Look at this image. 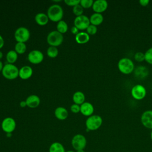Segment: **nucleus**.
<instances>
[{"mask_svg": "<svg viewBox=\"0 0 152 152\" xmlns=\"http://www.w3.org/2000/svg\"><path fill=\"white\" fill-rule=\"evenodd\" d=\"M71 145L72 148L76 151L84 150L87 145L86 138L82 134H76L71 140Z\"/></svg>", "mask_w": 152, "mask_h": 152, "instance_id": "obj_5", "label": "nucleus"}, {"mask_svg": "<svg viewBox=\"0 0 152 152\" xmlns=\"http://www.w3.org/2000/svg\"><path fill=\"white\" fill-rule=\"evenodd\" d=\"M150 138H151V140L152 141V129H151V131L150 133Z\"/></svg>", "mask_w": 152, "mask_h": 152, "instance_id": "obj_42", "label": "nucleus"}, {"mask_svg": "<svg viewBox=\"0 0 152 152\" xmlns=\"http://www.w3.org/2000/svg\"><path fill=\"white\" fill-rule=\"evenodd\" d=\"M26 50V45L24 42H17L15 45V51L18 53H23Z\"/></svg>", "mask_w": 152, "mask_h": 152, "instance_id": "obj_26", "label": "nucleus"}, {"mask_svg": "<svg viewBox=\"0 0 152 152\" xmlns=\"http://www.w3.org/2000/svg\"><path fill=\"white\" fill-rule=\"evenodd\" d=\"M71 31L72 33L77 34L78 33V28L77 27H76L75 26H72V27L71 28Z\"/></svg>", "mask_w": 152, "mask_h": 152, "instance_id": "obj_36", "label": "nucleus"}, {"mask_svg": "<svg viewBox=\"0 0 152 152\" xmlns=\"http://www.w3.org/2000/svg\"><path fill=\"white\" fill-rule=\"evenodd\" d=\"M65 152H75V151H73V150H68V151H65Z\"/></svg>", "mask_w": 152, "mask_h": 152, "instance_id": "obj_43", "label": "nucleus"}, {"mask_svg": "<svg viewBox=\"0 0 152 152\" xmlns=\"http://www.w3.org/2000/svg\"><path fill=\"white\" fill-rule=\"evenodd\" d=\"M93 0H81L80 4L83 8H88L93 6Z\"/></svg>", "mask_w": 152, "mask_h": 152, "instance_id": "obj_31", "label": "nucleus"}, {"mask_svg": "<svg viewBox=\"0 0 152 152\" xmlns=\"http://www.w3.org/2000/svg\"><path fill=\"white\" fill-rule=\"evenodd\" d=\"M76 152H85V151L84 150H80L76 151Z\"/></svg>", "mask_w": 152, "mask_h": 152, "instance_id": "obj_40", "label": "nucleus"}, {"mask_svg": "<svg viewBox=\"0 0 152 152\" xmlns=\"http://www.w3.org/2000/svg\"><path fill=\"white\" fill-rule=\"evenodd\" d=\"M2 75L7 79H14L19 75V70L18 68L11 64H5L2 70Z\"/></svg>", "mask_w": 152, "mask_h": 152, "instance_id": "obj_4", "label": "nucleus"}, {"mask_svg": "<svg viewBox=\"0 0 152 152\" xmlns=\"http://www.w3.org/2000/svg\"><path fill=\"white\" fill-rule=\"evenodd\" d=\"M2 56H3V54H2V53L0 51V59H1V58H2Z\"/></svg>", "mask_w": 152, "mask_h": 152, "instance_id": "obj_41", "label": "nucleus"}, {"mask_svg": "<svg viewBox=\"0 0 152 152\" xmlns=\"http://www.w3.org/2000/svg\"><path fill=\"white\" fill-rule=\"evenodd\" d=\"M108 7V3L106 0H96L94 1L92 8L93 11L97 13L105 11Z\"/></svg>", "mask_w": 152, "mask_h": 152, "instance_id": "obj_13", "label": "nucleus"}, {"mask_svg": "<svg viewBox=\"0 0 152 152\" xmlns=\"http://www.w3.org/2000/svg\"><path fill=\"white\" fill-rule=\"evenodd\" d=\"M64 40V37L62 33L57 30L52 31L47 36V42L50 45L53 46H57L60 45Z\"/></svg>", "mask_w": 152, "mask_h": 152, "instance_id": "obj_6", "label": "nucleus"}, {"mask_svg": "<svg viewBox=\"0 0 152 152\" xmlns=\"http://www.w3.org/2000/svg\"><path fill=\"white\" fill-rule=\"evenodd\" d=\"M90 39V36L86 32H78L75 35V40L80 44L86 43L88 42Z\"/></svg>", "mask_w": 152, "mask_h": 152, "instance_id": "obj_20", "label": "nucleus"}, {"mask_svg": "<svg viewBox=\"0 0 152 152\" xmlns=\"http://www.w3.org/2000/svg\"><path fill=\"white\" fill-rule=\"evenodd\" d=\"M48 20H49V17L48 15L43 12L37 13L35 16V20L36 23L40 26H43L46 24L48 22Z\"/></svg>", "mask_w": 152, "mask_h": 152, "instance_id": "obj_21", "label": "nucleus"}, {"mask_svg": "<svg viewBox=\"0 0 152 152\" xmlns=\"http://www.w3.org/2000/svg\"><path fill=\"white\" fill-rule=\"evenodd\" d=\"M118 68L119 71L124 74H129L134 71V64L128 58H121L118 63Z\"/></svg>", "mask_w": 152, "mask_h": 152, "instance_id": "obj_1", "label": "nucleus"}, {"mask_svg": "<svg viewBox=\"0 0 152 152\" xmlns=\"http://www.w3.org/2000/svg\"><path fill=\"white\" fill-rule=\"evenodd\" d=\"M27 105L31 108L36 107L39 106L40 102V99L39 96L35 94L29 96L26 100Z\"/></svg>", "mask_w": 152, "mask_h": 152, "instance_id": "obj_15", "label": "nucleus"}, {"mask_svg": "<svg viewBox=\"0 0 152 152\" xmlns=\"http://www.w3.org/2000/svg\"><path fill=\"white\" fill-rule=\"evenodd\" d=\"M47 54L50 58H55L58 54V50L55 46H50L47 50Z\"/></svg>", "mask_w": 152, "mask_h": 152, "instance_id": "obj_27", "label": "nucleus"}, {"mask_svg": "<svg viewBox=\"0 0 152 152\" xmlns=\"http://www.w3.org/2000/svg\"><path fill=\"white\" fill-rule=\"evenodd\" d=\"M141 122L146 128L152 129V110H147L141 116Z\"/></svg>", "mask_w": 152, "mask_h": 152, "instance_id": "obj_11", "label": "nucleus"}, {"mask_svg": "<svg viewBox=\"0 0 152 152\" xmlns=\"http://www.w3.org/2000/svg\"><path fill=\"white\" fill-rule=\"evenodd\" d=\"M33 74L32 68L28 65L24 66L19 70V76L22 79H27L30 78Z\"/></svg>", "mask_w": 152, "mask_h": 152, "instance_id": "obj_16", "label": "nucleus"}, {"mask_svg": "<svg viewBox=\"0 0 152 152\" xmlns=\"http://www.w3.org/2000/svg\"><path fill=\"white\" fill-rule=\"evenodd\" d=\"M74 26L80 30L86 29L90 24V18L85 15L77 16L74 19Z\"/></svg>", "mask_w": 152, "mask_h": 152, "instance_id": "obj_9", "label": "nucleus"}, {"mask_svg": "<svg viewBox=\"0 0 152 152\" xmlns=\"http://www.w3.org/2000/svg\"><path fill=\"white\" fill-rule=\"evenodd\" d=\"M1 127L2 130L7 134L11 133L14 131L16 127L15 121L13 118L11 117L5 118L2 122Z\"/></svg>", "mask_w": 152, "mask_h": 152, "instance_id": "obj_10", "label": "nucleus"}, {"mask_svg": "<svg viewBox=\"0 0 152 152\" xmlns=\"http://www.w3.org/2000/svg\"><path fill=\"white\" fill-rule=\"evenodd\" d=\"M71 111L74 113H77L79 111H80V106L77 104H73L71 106V107H70Z\"/></svg>", "mask_w": 152, "mask_h": 152, "instance_id": "obj_34", "label": "nucleus"}, {"mask_svg": "<svg viewBox=\"0 0 152 152\" xmlns=\"http://www.w3.org/2000/svg\"><path fill=\"white\" fill-rule=\"evenodd\" d=\"M27 58L31 63L39 64L43 61V54L39 50H33L28 53Z\"/></svg>", "mask_w": 152, "mask_h": 152, "instance_id": "obj_12", "label": "nucleus"}, {"mask_svg": "<svg viewBox=\"0 0 152 152\" xmlns=\"http://www.w3.org/2000/svg\"><path fill=\"white\" fill-rule=\"evenodd\" d=\"M3 64H2V62L0 61V71L2 70V68H3Z\"/></svg>", "mask_w": 152, "mask_h": 152, "instance_id": "obj_39", "label": "nucleus"}, {"mask_svg": "<svg viewBox=\"0 0 152 152\" xmlns=\"http://www.w3.org/2000/svg\"><path fill=\"white\" fill-rule=\"evenodd\" d=\"M80 111L85 116H91L94 112V107L89 102H84L80 106Z\"/></svg>", "mask_w": 152, "mask_h": 152, "instance_id": "obj_14", "label": "nucleus"}, {"mask_svg": "<svg viewBox=\"0 0 152 152\" xmlns=\"http://www.w3.org/2000/svg\"><path fill=\"white\" fill-rule=\"evenodd\" d=\"M65 147L59 142L52 143L49 148V152H65Z\"/></svg>", "mask_w": 152, "mask_h": 152, "instance_id": "obj_22", "label": "nucleus"}, {"mask_svg": "<svg viewBox=\"0 0 152 152\" xmlns=\"http://www.w3.org/2000/svg\"><path fill=\"white\" fill-rule=\"evenodd\" d=\"M68 111L67 110L63 107H58L55 110V116L60 120H64L68 116Z\"/></svg>", "mask_w": 152, "mask_h": 152, "instance_id": "obj_19", "label": "nucleus"}, {"mask_svg": "<svg viewBox=\"0 0 152 152\" xmlns=\"http://www.w3.org/2000/svg\"><path fill=\"white\" fill-rule=\"evenodd\" d=\"M140 4L142 6V7H146L148 5V4L150 3V1L149 0H140L139 1Z\"/></svg>", "mask_w": 152, "mask_h": 152, "instance_id": "obj_35", "label": "nucleus"}, {"mask_svg": "<svg viewBox=\"0 0 152 152\" xmlns=\"http://www.w3.org/2000/svg\"><path fill=\"white\" fill-rule=\"evenodd\" d=\"M64 12L62 7L58 4H53L48 10V16L53 21H59L63 17Z\"/></svg>", "mask_w": 152, "mask_h": 152, "instance_id": "obj_2", "label": "nucleus"}, {"mask_svg": "<svg viewBox=\"0 0 152 152\" xmlns=\"http://www.w3.org/2000/svg\"><path fill=\"white\" fill-rule=\"evenodd\" d=\"M4 44V39H3V37L0 35V49L3 47Z\"/></svg>", "mask_w": 152, "mask_h": 152, "instance_id": "obj_37", "label": "nucleus"}, {"mask_svg": "<svg viewBox=\"0 0 152 152\" xmlns=\"http://www.w3.org/2000/svg\"><path fill=\"white\" fill-rule=\"evenodd\" d=\"M72 99L75 104H81L85 100V96L83 92L78 91L73 94Z\"/></svg>", "mask_w": 152, "mask_h": 152, "instance_id": "obj_23", "label": "nucleus"}, {"mask_svg": "<svg viewBox=\"0 0 152 152\" xmlns=\"http://www.w3.org/2000/svg\"><path fill=\"white\" fill-rule=\"evenodd\" d=\"M72 11L74 14H75L77 16H79L81 15H83V7L80 5L78 4L73 7Z\"/></svg>", "mask_w": 152, "mask_h": 152, "instance_id": "obj_28", "label": "nucleus"}, {"mask_svg": "<svg viewBox=\"0 0 152 152\" xmlns=\"http://www.w3.org/2000/svg\"><path fill=\"white\" fill-rule=\"evenodd\" d=\"M57 31L60 32L61 33H65L68 30V25L65 21L64 20H61L58 21L56 26Z\"/></svg>", "mask_w": 152, "mask_h": 152, "instance_id": "obj_25", "label": "nucleus"}, {"mask_svg": "<svg viewBox=\"0 0 152 152\" xmlns=\"http://www.w3.org/2000/svg\"><path fill=\"white\" fill-rule=\"evenodd\" d=\"M134 59L139 62L145 61V54L141 52H136L134 55Z\"/></svg>", "mask_w": 152, "mask_h": 152, "instance_id": "obj_30", "label": "nucleus"}, {"mask_svg": "<svg viewBox=\"0 0 152 152\" xmlns=\"http://www.w3.org/2000/svg\"><path fill=\"white\" fill-rule=\"evenodd\" d=\"M131 94L132 97L138 100L143 99L147 94V90L141 84H136L134 86L131 90Z\"/></svg>", "mask_w": 152, "mask_h": 152, "instance_id": "obj_7", "label": "nucleus"}, {"mask_svg": "<svg viewBox=\"0 0 152 152\" xmlns=\"http://www.w3.org/2000/svg\"><path fill=\"white\" fill-rule=\"evenodd\" d=\"M17 57H18L17 53L13 50H11L8 51L6 56L7 61L9 62V64H12L17 61Z\"/></svg>", "mask_w": 152, "mask_h": 152, "instance_id": "obj_24", "label": "nucleus"}, {"mask_svg": "<svg viewBox=\"0 0 152 152\" xmlns=\"http://www.w3.org/2000/svg\"><path fill=\"white\" fill-rule=\"evenodd\" d=\"M103 21V16L100 13L95 12L93 14L90 18V22L91 24L94 26L100 25Z\"/></svg>", "mask_w": 152, "mask_h": 152, "instance_id": "obj_18", "label": "nucleus"}, {"mask_svg": "<svg viewBox=\"0 0 152 152\" xmlns=\"http://www.w3.org/2000/svg\"><path fill=\"white\" fill-rule=\"evenodd\" d=\"M151 86H152V84H151Z\"/></svg>", "mask_w": 152, "mask_h": 152, "instance_id": "obj_44", "label": "nucleus"}, {"mask_svg": "<svg viewBox=\"0 0 152 152\" xmlns=\"http://www.w3.org/2000/svg\"><path fill=\"white\" fill-rule=\"evenodd\" d=\"M20 105L21 107H25L27 105L26 102V101H21L20 103Z\"/></svg>", "mask_w": 152, "mask_h": 152, "instance_id": "obj_38", "label": "nucleus"}, {"mask_svg": "<svg viewBox=\"0 0 152 152\" xmlns=\"http://www.w3.org/2000/svg\"><path fill=\"white\" fill-rule=\"evenodd\" d=\"M14 37L18 42H25L30 37V31L26 27H18L15 31Z\"/></svg>", "mask_w": 152, "mask_h": 152, "instance_id": "obj_8", "label": "nucleus"}, {"mask_svg": "<svg viewBox=\"0 0 152 152\" xmlns=\"http://www.w3.org/2000/svg\"><path fill=\"white\" fill-rule=\"evenodd\" d=\"M103 120L100 116L93 115L90 116L86 121L87 131H95L98 129L102 125Z\"/></svg>", "mask_w": 152, "mask_h": 152, "instance_id": "obj_3", "label": "nucleus"}, {"mask_svg": "<svg viewBox=\"0 0 152 152\" xmlns=\"http://www.w3.org/2000/svg\"><path fill=\"white\" fill-rule=\"evenodd\" d=\"M148 74V70L144 66H139L134 71V75L135 77L139 79H143L145 78Z\"/></svg>", "mask_w": 152, "mask_h": 152, "instance_id": "obj_17", "label": "nucleus"}, {"mask_svg": "<svg viewBox=\"0 0 152 152\" xmlns=\"http://www.w3.org/2000/svg\"><path fill=\"white\" fill-rule=\"evenodd\" d=\"M87 30V32L88 34H91V35H93L95 34L97 31V27L96 26H94L93 24H90L88 27L86 28Z\"/></svg>", "mask_w": 152, "mask_h": 152, "instance_id": "obj_32", "label": "nucleus"}, {"mask_svg": "<svg viewBox=\"0 0 152 152\" xmlns=\"http://www.w3.org/2000/svg\"><path fill=\"white\" fill-rule=\"evenodd\" d=\"M145 61L149 64L152 65V47L145 52Z\"/></svg>", "mask_w": 152, "mask_h": 152, "instance_id": "obj_29", "label": "nucleus"}, {"mask_svg": "<svg viewBox=\"0 0 152 152\" xmlns=\"http://www.w3.org/2000/svg\"><path fill=\"white\" fill-rule=\"evenodd\" d=\"M65 2L69 6H75L80 3V0H65Z\"/></svg>", "mask_w": 152, "mask_h": 152, "instance_id": "obj_33", "label": "nucleus"}]
</instances>
